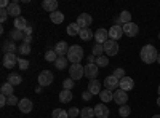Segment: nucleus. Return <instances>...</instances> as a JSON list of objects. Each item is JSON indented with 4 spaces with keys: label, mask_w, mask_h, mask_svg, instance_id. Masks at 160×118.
<instances>
[{
    "label": "nucleus",
    "mask_w": 160,
    "mask_h": 118,
    "mask_svg": "<svg viewBox=\"0 0 160 118\" xmlns=\"http://www.w3.org/2000/svg\"><path fill=\"white\" fill-rule=\"evenodd\" d=\"M99 97H101L102 104L104 102H112L114 101V93H112V91H109V89H102L101 93H99Z\"/></svg>",
    "instance_id": "nucleus-23"
},
{
    "label": "nucleus",
    "mask_w": 160,
    "mask_h": 118,
    "mask_svg": "<svg viewBox=\"0 0 160 118\" xmlns=\"http://www.w3.org/2000/svg\"><path fill=\"white\" fill-rule=\"evenodd\" d=\"M158 38H160V34H158Z\"/></svg>",
    "instance_id": "nucleus-55"
},
{
    "label": "nucleus",
    "mask_w": 160,
    "mask_h": 118,
    "mask_svg": "<svg viewBox=\"0 0 160 118\" xmlns=\"http://www.w3.org/2000/svg\"><path fill=\"white\" fill-rule=\"evenodd\" d=\"M69 45L68 43H66V42H58L56 45H55V51H56V54L58 56H68V51H69Z\"/></svg>",
    "instance_id": "nucleus-18"
},
{
    "label": "nucleus",
    "mask_w": 160,
    "mask_h": 118,
    "mask_svg": "<svg viewBox=\"0 0 160 118\" xmlns=\"http://www.w3.org/2000/svg\"><path fill=\"white\" fill-rule=\"evenodd\" d=\"M69 73H71V78L74 82L80 80V78L85 77V65H82V64H72L71 69H69Z\"/></svg>",
    "instance_id": "nucleus-3"
},
{
    "label": "nucleus",
    "mask_w": 160,
    "mask_h": 118,
    "mask_svg": "<svg viewBox=\"0 0 160 118\" xmlns=\"http://www.w3.org/2000/svg\"><path fill=\"white\" fill-rule=\"evenodd\" d=\"M18 107H19V110L22 112V113H29V112H32V101L31 99H28V97H24V99H19V104H18Z\"/></svg>",
    "instance_id": "nucleus-15"
},
{
    "label": "nucleus",
    "mask_w": 160,
    "mask_h": 118,
    "mask_svg": "<svg viewBox=\"0 0 160 118\" xmlns=\"http://www.w3.org/2000/svg\"><path fill=\"white\" fill-rule=\"evenodd\" d=\"M112 75H114V77H117L118 80H122L123 77H127V75H125V70H123V69H120V67H118V69H115Z\"/></svg>",
    "instance_id": "nucleus-41"
},
{
    "label": "nucleus",
    "mask_w": 160,
    "mask_h": 118,
    "mask_svg": "<svg viewBox=\"0 0 160 118\" xmlns=\"http://www.w3.org/2000/svg\"><path fill=\"white\" fill-rule=\"evenodd\" d=\"M102 46H104V53H106V56H108V58L115 56L118 53V43L115 40H111V38H109V40L106 42Z\"/></svg>",
    "instance_id": "nucleus-4"
},
{
    "label": "nucleus",
    "mask_w": 160,
    "mask_h": 118,
    "mask_svg": "<svg viewBox=\"0 0 160 118\" xmlns=\"http://www.w3.org/2000/svg\"><path fill=\"white\" fill-rule=\"evenodd\" d=\"M122 35H123V27L122 26H112V27L109 29V38L111 40H118V38H122Z\"/></svg>",
    "instance_id": "nucleus-14"
},
{
    "label": "nucleus",
    "mask_w": 160,
    "mask_h": 118,
    "mask_svg": "<svg viewBox=\"0 0 160 118\" xmlns=\"http://www.w3.org/2000/svg\"><path fill=\"white\" fill-rule=\"evenodd\" d=\"M91 21H93V18L88 15V13H80L75 22H77L82 29H88V27H90V24H91Z\"/></svg>",
    "instance_id": "nucleus-8"
},
{
    "label": "nucleus",
    "mask_w": 160,
    "mask_h": 118,
    "mask_svg": "<svg viewBox=\"0 0 160 118\" xmlns=\"http://www.w3.org/2000/svg\"><path fill=\"white\" fill-rule=\"evenodd\" d=\"M157 62L160 64V53H158V58H157Z\"/></svg>",
    "instance_id": "nucleus-52"
},
{
    "label": "nucleus",
    "mask_w": 160,
    "mask_h": 118,
    "mask_svg": "<svg viewBox=\"0 0 160 118\" xmlns=\"http://www.w3.org/2000/svg\"><path fill=\"white\" fill-rule=\"evenodd\" d=\"M11 38H13V40H22V38H24V32L18 31V29H13L11 31Z\"/></svg>",
    "instance_id": "nucleus-39"
},
{
    "label": "nucleus",
    "mask_w": 160,
    "mask_h": 118,
    "mask_svg": "<svg viewBox=\"0 0 160 118\" xmlns=\"http://www.w3.org/2000/svg\"><path fill=\"white\" fill-rule=\"evenodd\" d=\"M98 72H99V67L96 64H87L85 65V77L90 78V80H96Z\"/></svg>",
    "instance_id": "nucleus-9"
},
{
    "label": "nucleus",
    "mask_w": 160,
    "mask_h": 118,
    "mask_svg": "<svg viewBox=\"0 0 160 118\" xmlns=\"http://www.w3.org/2000/svg\"><path fill=\"white\" fill-rule=\"evenodd\" d=\"M13 26H15V29H18V31H22V32H24V31H26V27H28L29 24H28V21H26L22 16H19V18H16V19H15Z\"/></svg>",
    "instance_id": "nucleus-22"
},
{
    "label": "nucleus",
    "mask_w": 160,
    "mask_h": 118,
    "mask_svg": "<svg viewBox=\"0 0 160 118\" xmlns=\"http://www.w3.org/2000/svg\"><path fill=\"white\" fill-rule=\"evenodd\" d=\"M93 109H95V116L96 118H108L109 116V109H108L106 104H96Z\"/></svg>",
    "instance_id": "nucleus-11"
},
{
    "label": "nucleus",
    "mask_w": 160,
    "mask_h": 118,
    "mask_svg": "<svg viewBox=\"0 0 160 118\" xmlns=\"http://www.w3.org/2000/svg\"><path fill=\"white\" fill-rule=\"evenodd\" d=\"M133 86H135V82H133V78H131V77H123L122 80H120V86H118V88L128 93L130 89H133Z\"/></svg>",
    "instance_id": "nucleus-16"
},
{
    "label": "nucleus",
    "mask_w": 160,
    "mask_h": 118,
    "mask_svg": "<svg viewBox=\"0 0 160 118\" xmlns=\"http://www.w3.org/2000/svg\"><path fill=\"white\" fill-rule=\"evenodd\" d=\"M18 65H19L21 70H26V69L29 67V61H28V59H19V61H18Z\"/></svg>",
    "instance_id": "nucleus-44"
},
{
    "label": "nucleus",
    "mask_w": 160,
    "mask_h": 118,
    "mask_svg": "<svg viewBox=\"0 0 160 118\" xmlns=\"http://www.w3.org/2000/svg\"><path fill=\"white\" fill-rule=\"evenodd\" d=\"M18 53L22 54V56L29 54V53H31V45H29V43H26V42H22V43L19 45V48H18Z\"/></svg>",
    "instance_id": "nucleus-33"
},
{
    "label": "nucleus",
    "mask_w": 160,
    "mask_h": 118,
    "mask_svg": "<svg viewBox=\"0 0 160 118\" xmlns=\"http://www.w3.org/2000/svg\"><path fill=\"white\" fill-rule=\"evenodd\" d=\"M7 96H3V94H0V107H5L7 106Z\"/></svg>",
    "instance_id": "nucleus-47"
},
{
    "label": "nucleus",
    "mask_w": 160,
    "mask_h": 118,
    "mask_svg": "<svg viewBox=\"0 0 160 118\" xmlns=\"http://www.w3.org/2000/svg\"><path fill=\"white\" fill-rule=\"evenodd\" d=\"M88 91L95 96V94H99L101 93V82L99 80H90V83H88Z\"/></svg>",
    "instance_id": "nucleus-19"
},
{
    "label": "nucleus",
    "mask_w": 160,
    "mask_h": 118,
    "mask_svg": "<svg viewBox=\"0 0 160 118\" xmlns=\"http://www.w3.org/2000/svg\"><path fill=\"white\" fill-rule=\"evenodd\" d=\"M50 19L53 24H61L64 21V15L61 11H53V13H50Z\"/></svg>",
    "instance_id": "nucleus-25"
},
{
    "label": "nucleus",
    "mask_w": 160,
    "mask_h": 118,
    "mask_svg": "<svg viewBox=\"0 0 160 118\" xmlns=\"http://www.w3.org/2000/svg\"><path fill=\"white\" fill-rule=\"evenodd\" d=\"M32 34V26H28V27H26V31H24V37L26 35H31Z\"/></svg>",
    "instance_id": "nucleus-49"
},
{
    "label": "nucleus",
    "mask_w": 160,
    "mask_h": 118,
    "mask_svg": "<svg viewBox=\"0 0 160 118\" xmlns=\"http://www.w3.org/2000/svg\"><path fill=\"white\" fill-rule=\"evenodd\" d=\"M80 116L82 118H93L95 116V109H91V107H85L80 110Z\"/></svg>",
    "instance_id": "nucleus-31"
},
{
    "label": "nucleus",
    "mask_w": 160,
    "mask_h": 118,
    "mask_svg": "<svg viewBox=\"0 0 160 118\" xmlns=\"http://www.w3.org/2000/svg\"><path fill=\"white\" fill-rule=\"evenodd\" d=\"M18 58H16V54L15 53H7V54H3V65L7 69H13L15 65L18 64Z\"/></svg>",
    "instance_id": "nucleus-10"
},
{
    "label": "nucleus",
    "mask_w": 160,
    "mask_h": 118,
    "mask_svg": "<svg viewBox=\"0 0 160 118\" xmlns=\"http://www.w3.org/2000/svg\"><path fill=\"white\" fill-rule=\"evenodd\" d=\"M22 42H26V43H31V42H32V35H26Z\"/></svg>",
    "instance_id": "nucleus-50"
},
{
    "label": "nucleus",
    "mask_w": 160,
    "mask_h": 118,
    "mask_svg": "<svg viewBox=\"0 0 160 118\" xmlns=\"http://www.w3.org/2000/svg\"><path fill=\"white\" fill-rule=\"evenodd\" d=\"M13 88H15V86L10 85V83L7 82V83L2 85V88H0V93H2L3 96H7V97H10V96H13V91H15Z\"/></svg>",
    "instance_id": "nucleus-27"
},
{
    "label": "nucleus",
    "mask_w": 160,
    "mask_h": 118,
    "mask_svg": "<svg viewBox=\"0 0 160 118\" xmlns=\"http://www.w3.org/2000/svg\"><path fill=\"white\" fill-rule=\"evenodd\" d=\"M139 58L144 64H154L158 58V51L154 45H144L139 51Z\"/></svg>",
    "instance_id": "nucleus-1"
},
{
    "label": "nucleus",
    "mask_w": 160,
    "mask_h": 118,
    "mask_svg": "<svg viewBox=\"0 0 160 118\" xmlns=\"http://www.w3.org/2000/svg\"><path fill=\"white\" fill-rule=\"evenodd\" d=\"M74 88V80L72 78H66L62 82V89H72Z\"/></svg>",
    "instance_id": "nucleus-40"
},
{
    "label": "nucleus",
    "mask_w": 160,
    "mask_h": 118,
    "mask_svg": "<svg viewBox=\"0 0 160 118\" xmlns=\"http://www.w3.org/2000/svg\"><path fill=\"white\" fill-rule=\"evenodd\" d=\"M58 58H59V56L56 54V51H55V50H48L47 53H45V59H47L48 62H56Z\"/></svg>",
    "instance_id": "nucleus-34"
},
{
    "label": "nucleus",
    "mask_w": 160,
    "mask_h": 118,
    "mask_svg": "<svg viewBox=\"0 0 160 118\" xmlns=\"http://www.w3.org/2000/svg\"><path fill=\"white\" fill-rule=\"evenodd\" d=\"M83 56H85V53H83V48L80 45H72L68 51V59L72 64H80V61L83 59Z\"/></svg>",
    "instance_id": "nucleus-2"
},
{
    "label": "nucleus",
    "mask_w": 160,
    "mask_h": 118,
    "mask_svg": "<svg viewBox=\"0 0 160 118\" xmlns=\"http://www.w3.org/2000/svg\"><path fill=\"white\" fill-rule=\"evenodd\" d=\"M157 106L160 107V96H158V99H157Z\"/></svg>",
    "instance_id": "nucleus-51"
},
{
    "label": "nucleus",
    "mask_w": 160,
    "mask_h": 118,
    "mask_svg": "<svg viewBox=\"0 0 160 118\" xmlns=\"http://www.w3.org/2000/svg\"><path fill=\"white\" fill-rule=\"evenodd\" d=\"M3 51H5V54H7V53H15V51H16L15 42H5V43H3Z\"/></svg>",
    "instance_id": "nucleus-35"
},
{
    "label": "nucleus",
    "mask_w": 160,
    "mask_h": 118,
    "mask_svg": "<svg viewBox=\"0 0 160 118\" xmlns=\"http://www.w3.org/2000/svg\"><path fill=\"white\" fill-rule=\"evenodd\" d=\"M51 116H53V118H69V113H68V110L55 109V110L51 112Z\"/></svg>",
    "instance_id": "nucleus-30"
},
{
    "label": "nucleus",
    "mask_w": 160,
    "mask_h": 118,
    "mask_svg": "<svg viewBox=\"0 0 160 118\" xmlns=\"http://www.w3.org/2000/svg\"><path fill=\"white\" fill-rule=\"evenodd\" d=\"M152 118H160V115H154V116H152Z\"/></svg>",
    "instance_id": "nucleus-53"
},
{
    "label": "nucleus",
    "mask_w": 160,
    "mask_h": 118,
    "mask_svg": "<svg viewBox=\"0 0 160 118\" xmlns=\"http://www.w3.org/2000/svg\"><path fill=\"white\" fill-rule=\"evenodd\" d=\"M157 91H158V96H160V85H158V89Z\"/></svg>",
    "instance_id": "nucleus-54"
},
{
    "label": "nucleus",
    "mask_w": 160,
    "mask_h": 118,
    "mask_svg": "<svg viewBox=\"0 0 160 118\" xmlns=\"http://www.w3.org/2000/svg\"><path fill=\"white\" fill-rule=\"evenodd\" d=\"M7 10H8V15H10V16H13L15 19L21 16V15H19V13H21V8H19L18 2H13V3H10V7H8Z\"/></svg>",
    "instance_id": "nucleus-20"
},
{
    "label": "nucleus",
    "mask_w": 160,
    "mask_h": 118,
    "mask_svg": "<svg viewBox=\"0 0 160 118\" xmlns=\"http://www.w3.org/2000/svg\"><path fill=\"white\" fill-rule=\"evenodd\" d=\"M42 8L48 13H53V11H58V2L56 0H43L42 2Z\"/></svg>",
    "instance_id": "nucleus-17"
},
{
    "label": "nucleus",
    "mask_w": 160,
    "mask_h": 118,
    "mask_svg": "<svg viewBox=\"0 0 160 118\" xmlns=\"http://www.w3.org/2000/svg\"><path fill=\"white\" fill-rule=\"evenodd\" d=\"M78 37L82 38L83 42H90L91 38H95V34H93V32H91V29L88 27V29H82V31H80Z\"/></svg>",
    "instance_id": "nucleus-24"
},
{
    "label": "nucleus",
    "mask_w": 160,
    "mask_h": 118,
    "mask_svg": "<svg viewBox=\"0 0 160 118\" xmlns=\"http://www.w3.org/2000/svg\"><path fill=\"white\" fill-rule=\"evenodd\" d=\"M21 82H22V78H21L19 73H10V75H8V83H10V85L18 86V85H21Z\"/></svg>",
    "instance_id": "nucleus-28"
},
{
    "label": "nucleus",
    "mask_w": 160,
    "mask_h": 118,
    "mask_svg": "<svg viewBox=\"0 0 160 118\" xmlns=\"http://www.w3.org/2000/svg\"><path fill=\"white\" fill-rule=\"evenodd\" d=\"M118 18H120V22H122V26H123V24H128V22H131V13L125 10V11L120 13Z\"/></svg>",
    "instance_id": "nucleus-32"
},
{
    "label": "nucleus",
    "mask_w": 160,
    "mask_h": 118,
    "mask_svg": "<svg viewBox=\"0 0 160 118\" xmlns=\"http://www.w3.org/2000/svg\"><path fill=\"white\" fill-rule=\"evenodd\" d=\"M82 97H83L85 101H90V99L93 97V94H91V93H90V91L87 89V91H83V93H82Z\"/></svg>",
    "instance_id": "nucleus-46"
},
{
    "label": "nucleus",
    "mask_w": 160,
    "mask_h": 118,
    "mask_svg": "<svg viewBox=\"0 0 160 118\" xmlns=\"http://www.w3.org/2000/svg\"><path fill=\"white\" fill-rule=\"evenodd\" d=\"M130 113H131V109H130V106H120V109H118V115L120 116H123V118H127V116H130Z\"/></svg>",
    "instance_id": "nucleus-38"
},
{
    "label": "nucleus",
    "mask_w": 160,
    "mask_h": 118,
    "mask_svg": "<svg viewBox=\"0 0 160 118\" xmlns=\"http://www.w3.org/2000/svg\"><path fill=\"white\" fill-rule=\"evenodd\" d=\"M8 10L7 8H0V21H2V22H5L7 19H8Z\"/></svg>",
    "instance_id": "nucleus-42"
},
{
    "label": "nucleus",
    "mask_w": 160,
    "mask_h": 118,
    "mask_svg": "<svg viewBox=\"0 0 160 118\" xmlns=\"http://www.w3.org/2000/svg\"><path fill=\"white\" fill-rule=\"evenodd\" d=\"M122 27H123V34H125L127 37H130V38L136 37V35H138V32H139L138 24H135V22H128V24H123Z\"/></svg>",
    "instance_id": "nucleus-6"
},
{
    "label": "nucleus",
    "mask_w": 160,
    "mask_h": 118,
    "mask_svg": "<svg viewBox=\"0 0 160 118\" xmlns=\"http://www.w3.org/2000/svg\"><path fill=\"white\" fill-rule=\"evenodd\" d=\"M59 101L62 104H68L72 101V91L71 89H61V93H59Z\"/></svg>",
    "instance_id": "nucleus-21"
},
{
    "label": "nucleus",
    "mask_w": 160,
    "mask_h": 118,
    "mask_svg": "<svg viewBox=\"0 0 160 118\" xmlns=\"http://www.w3.org/2000/svg\"><path fill=\"white\" fill-rule=\"evenodd\" d=\"M53 80H55V77H53V73L50 70H43V72H40V75L37 77V82L40 86H48L53 83Z\"/></svg>",
    "instance_id": "nucleus-5"
},
{
    "label": "nucleus",
    "mask_w": 160,
    "mask_h": 118,
    "mask_svg": "<svg viewBox=\"0 0 160 118\" xmlns=\"http://www.w3.org/2000/svg\"><path fill=\"white\" fill-rule=\"evenodd\" d=\"M80 31H82V27L77 24V22H71L69 26H68V34L71 35V37H75V35H78L80 34Z\"/></svg>",
    "instance_id": "nucleus-26"
},
{
    "label": "nucleus",
    "mask_w": 160,
    "mask_h": 118,
    "mask_svg": "<svg viewBox=\"0 0 160 118\" xmlns=\"http://www.w3.org/2000/svg\"><path fill=\"white\" fill-rule=\"evenodd\" d=\"M102 53H104V46H102V45H99V43H96L95 46H93V50H91V54H95L96 58L102 56Z\"/></svg>",
    "instance_id": "nucleus-36"
},
{
    "label": "nucleus",
    "mask_w": 160,
    "mask_h": 118,
    "mask_svg": "<svg viewBox=\"0 0 160 118\" xmlns=\"http://www.w3.org/2000/svg\"><path fill=\"white\" fill-rule=\"evenodd\" d=\"M8 7H10L8 0H2V2H0V8H8Z\"/></svg>",
    "instance_id": "nucleus-48"
},
{
    "label": "nucleus",
    "mask_w": 160,
    "mask_h": 118,
    "mask_svg": "<svg viewBox=\"0 0 160 118\" xmlns=\"http://www.w3.org/2000/svg\"><path fill=\"white\" fill-rule=\"evenodd\" d=\"M95 40H96V43L104 45L106 42L109 40V31H106V29H98V31L95 32Z\"/></svg>",
    "instance_id": "nucleus-12"
},
{
    "label": "nucleus",
    "mask_w": 160,
    "mask_h": 118,
    "mask_svg": "<svg viewBox=\"0 0 160 118\" xmlns=\"http://www.w3.org/2000/svg\"><path fill=\"white\" fill-rule=\"evenodd\" d=\"M98 67H108V64H109V58L108 56H99L96 58V62H95Z\"/></svg>",
    "instance_id": "nucleus-37"
},
{
    "label": "nucleus",
    "mask_w": 160,
    "mask_h": 118,
    "mask_svg": "<svg viewBox=\"0 0 160 118\" xmlns=\"http://www.w3.org/2000/svg\"><path fill=\"white\" fill-rule=\"evenodd\" d=\"M128 101V93L123 89H115L114 91V102L118 104V106H125Z\"/></svg>",
    "instance_id": "nucleus-7"
},
{
    "label": "nucleus",
    "mask_w": 160,
    "mask_h": 118,
    "mask_svg": "<svg viewBox=\"0 0 160 118\" xmlns=\"http://www.w3.org/2000/svg\"><path fill=\"white\" fill-rule=\"evenodd\" d=\"M7 104H8V106H18V104H19V99H18L15 94H13V96H10V97L7 99Z\"/></svg>",
    "instance_id": "nucleus-43"
},
{
    "label": "nucleus",
    "mask_w": 160,
    "mask_h": 118,
    "mask_svg": "<svg viewBox=\"0 0 160 118\" xmlns=\"http://www.w3.org/2000/svg\"><path fill=\"white\" fill-rule=\"evenodd\" d=\"M68 113H69V118H75V116H78L80 110H78L77 107H72V109H69V110H68Z\"/></svg>",
    "instance_id": "nucleus-45"
},
{
    "label": "nucleus",
    "mask_w": 160,
    "mask_h": 118,
    "mask_svg": "<svg viewBox=\"0 0 160 118\" xmlns=\"http://www.w3.org/2000/svg\"><path fill=\"white\" fill-rule=\"evenodd\" d=\"M68 62H69V59L66 58V56H59V58L56 59V62H55V67H56V69H59V70H62V69H66Z\"/></svg>",
    "instance_id": "nucleus-29"
},
{
    "label": "nucleus",
    "mask_w": 160,
    "mask_h": 118,
    "mask_svg": "<svg viewBox=\"0 0 160 118\" xmlns=\"http://www.w3.org/2000/svg\"><path fill=\"white\" fill-rule=\"evenodd\" d=\"M104 86H106V89H109V91L117 89V86H120V80L117 77H114V75H109V77H106V80H104Z\"/></svg>",
    "instance_id": "nucleus-13"
}]
</instances>
